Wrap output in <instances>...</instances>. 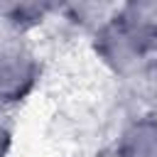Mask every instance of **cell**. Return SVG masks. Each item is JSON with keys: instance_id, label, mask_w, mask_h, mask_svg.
Returning a JSON list of instances; mask_svg holds the SVG:
<instances>
[{"instance_id": "6da1fadb", "label": "cell", "mask_w": 157, "mask_h": 157, "mask_svg": "<svg viewBox=\"0 0 157 157\" xmlns=\"http://www.w3.org/2000/svg\"><path fill=\"white\" fill-rule=\"evenodd\" d=\"M98 49L103 54V61H108L120 74L132 71L140 64L142 54L147 52V47L125 25H120L118 20H113L110 25H105L101 29V44H98Z\"/></svg>"}, {"instance_id": "3957f363", "label": "cell", "mask_w": 157, "mask_h": 157, "mask_svg": "<svg viewBox=\"0 0 157 157\" xmlns=\"http://www.w3.org/2000/svg\"><path fill=\"white\" fill-rule=\"evenodd\" d=\"M10 130L0 123V157H7V152H10Z\"/></svg>"}, {"instance_id": "7a4b0ae2", "label": "cell", "mask_w": 157, "mask_h": 157, "mask_svg": "<svg viewBox=\"0 0 157 157\" xmlns=\"http://www.w3.org/2000/svg\"><path fill=\"white\" fill-rule=\"evenodd\" d=\"M118 157H157V118L145 115L132 120L115 147Z\"/></svg>"}]
</instances>
